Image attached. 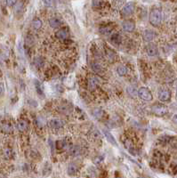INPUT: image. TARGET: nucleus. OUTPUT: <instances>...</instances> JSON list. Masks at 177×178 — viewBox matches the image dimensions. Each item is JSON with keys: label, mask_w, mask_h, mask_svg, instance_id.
Here are the masks:
<instances>
[{"label": "nucleus", "mask_w": 177, "mask_h": 178, "mask_svg": "<svg viewBox=\"0 0 177 178\" xmlns=\"http://www.w3.org/2000/svg\"><path fill=\"white\" fill-rule=\"evenodd\" d=\"M146 51H147V54H148V55H149V56L153 57V56H156V55H157V46H156L155 45H153V44H150V45H147V47H146Z\"/></svg>", "instance_id": "nucleus-9"}, {"label": "nucleus", "mask_w": 177, "mask_h": 178, "mask_svg": "<svg viewBox=\"0 0 177 178\" xmlns=\"http://www.w3.org/2000/svg\"><path fill=\"white\" fill-rule=\"evenodd\" d=\"M69 151L72 156H78L80 154V148L78 146H71Z\"/></svg>", "instance_id": "nucleus-22"}, {"label": "nucleus", "mask_w": 177, "mask_h": 178, "mask_svg": "<svg viewBox=\"0 0 177 178\" xmlns=\"http://www.w3.org/2000/svg\"><path fill=\"white\" fill-rule=\"evenodd\" d=\"M104 111H102V110H101V109H95L94 111H93V115L96 118V119H102V117L104 116Z\"/></svg>", "instance_id": "nucleus-19"}, {"label": "nucleus", "mask_w": 177, "mask_h": 178, "mask_svg": "<svg viewBox=\"0 0 177 178\" xmlns=\"http://www.w3.org/2000/svg\"><path fill=\"white\" fill-rule=\"evenodd\" d=\"M29 128V122L25 119H20L17 123V129L20 132H25Z\"/></svg>", "instance_id": "nucleus-10"}, {"label": "nucleus", "mask_w": 177, "mask_h": 178, "mask_svg": "<svg viewBox=\"0 0 177 178\" xmlns=\"http://www.w3.org/2000/svg\"><path fill=\"white\" fill-rule=\"evenodd\" d=\"M158 99L161 101H168L171 99V92L168 89H161L158 92Z\"/></svg>", "instance_id": "nucleus-4"}, {"label": "nucleus", "mask_w": 177, "mask_h": 178, "mask_svg": "<svg viewBox=\"0 0 177 178\" xmlns=\"http://www.w3.org/2000/svg\"><path fill=\"white\" fill-rule=\"evenodd\" d=\"M4 94V86L3 84H0V96Z\"/></svg>", "instance_id": "nucleus-32"}, {"label": "nucleus", "mask_w": 177, "mask_h": 178, "mask_svg": "<svg viewBox=\"0 0 177 178\" xmlns=\"http://www.w3.org/2000/svg\"><path fill=\"white\" fill-rule=\"evenodd\" d=\"M103 133H104V135H105V136L107 137L108 139V141L110 142V143H112L113 145H117V142H116V140L115 138L110 135V133H109L108 131H103Z\"/></svg>", "instance_id": "nucleus-23"}, {"label": "nucleus", "mask_w": 177, "mask_h": 178, "mask_svg": "<svg viewBox=\"0 0 177 178\" xmlns=\"http://www.w3.org/2000/svg\"><path fill=\"white\" fill-rule=\"evenodd\" d=\"M56 37L59 39H65L69 37V30L68 29L66 28H63V29H61L59 30L57 32H56Z\"/></svg>", "instance_id": "nucleus-12"}, {"label": "nucleus", "mask_w": 177, "mask_h": 178, "mask_svg": "<svg viewBox=\"0 0 177 178\" xmlns=\"http://www.w3.org/2000/svg\"><path fill=\"white\" fill-rule=\"evenodd\" d=\"M105 55H106V58L108 59L109 61H114V60L116 58V54L110 48H106L105 49Z\"/></svg>", "instance_id": "nucleus-14"}, {"label": "nucleus", "mask_w": 177, "mask_h": 178, "mask_svg": "<svg viewBox=\"0 0 177 178\" xmlns=\"http://www.w3.org/2000/svg\"><path fill=\"white\" fill-rule=\"evenodd\" d=\"M172 119H173V122H174V123L177 124V113H175V115L173 116Z\"/></svg>", "instance_id": "nucleus-33"}, {"label": "nucleus", "mask_w": 177, "mask_h": 178, "mask_svg": "<svg viewBox=\"0 0 177 178\" xmlns=\"http://www.w3.org/2000/svg\"><path fill=\"white\" fill-rule=\"evenodd\" d=\"M155 37V33L151 30H147L143 32V35H142V38H143V40L145 42H151L152 41L153 39Z\"/></svg>", "instance_id": "nucleus-11"}, {"label": "nucleus", "mask_w": 177, "mask_h": 178, "mask_svg": "<svg viewBox=\"0 0 177 178\" xmlns=\"http://www.w3.org/2000/svg\"><path fill=\"white\" fill-rule=\"evenodd\" d=\"M121 36L119 34H113L110 38V41L114 44V45H119L121 43Z\"/></svg>", "instance_id": "nucleus-21"}, {"label": "nucleus", "mask_w": 177, "mask_h": 178, "mask_svg": "<svg viewBox=\"0 0 177 178\" xmlns=\"http://www.w3.org/2000/svg\"><path fill=\"white\" fill-rule=\"evenodd\" d=\"M77 171H78V167H77L76 164L71 163V164L69 165V167H68V174H69L70 176L75 175V174L77 173Z\"/></svg>", "instance_id": "nucleus-17"}, {"label": "nucleus", "mask_w": 177, "mask_h": 178, "mask_svg": "<svg viewBox=\"0 0 177 178\" xmlns=\"http://www.w3.org/2000/svg\"><path fill=\"white\" fill-rule=\"evenodd\" d=\"M117 71H118V75H120V76H125V75H126V73H127V69H126L125 66L120 65V66H118V67Z\"/></svg>", "instance_id": "nucleus-24"}, {"label": "nucleus", "mask_w": 177, "mask_h": 178, "mask_svg": "<svg viewBox=\"0 0 177 178\" xmlns=\"http://www.w3.org/2000/svg\"><path fill=\"white\" fill-rule=\"evenodd\" d=\"M152 111L157 115V116H164L167 113L168 109L166 105L161 104V103H156L152 107Z\"/></svg>", "instance_id": "nucleus-3"}, {"label": "nucleus", "mask_w": 177, "mask_h": 178, "mask_svg": "<svg viewBox=\"0 0 177 178\" xmlns=\"http://www.w3.org/2000/svg\"><path fill=\"white\" fill-rule=\"evenodd\" d=\"M99 83H100V81H99V79L96 77H95V76H89L88 77L87 86H88V88L89 89H91V90L95 89L98 86Z\"/></svg>", "instance_id": "nucleus-7"}, {"label": "nucleus", "mask_w": 177, "mask_h": 178, "mask_svg": "<svg viewBox=\"0 0 177 178\" xmlns=\"http://www.w3.org/2000/svg\"><path fill=\"white\" fill-rule=\"evenodd\" d=\"M25 42H26V44H27L28 45H32L34 44V39H33V37H31V36H28V37L26 38V39H25Z\"/></svg>", "instance_id": "nucleus-29"}, {"label": "nucleus", "mask_w": 177, "mask_h": 178, "mask_svg": "<svg viewBox=\"0 0 177 178\" xmlns=\"http://www.w3.org/2000/svg\"><path fill=\"white\" fill-rule=\"evenodd\" d=\"M32 27H33L35 30H39V29H40V28L42 27V21H41V20L39 19V18L34 19L33 21H32Z\"/></svg>", "instance_id": "nucleus-25"}, {"label": "nucleus", "mask_w": 177, "mask_h": 178, "mask_svg": "<svg viewBox=\"0 0 177 178\" xmlns=\"http://www.w3.org/2000/svg\"><path fill=\"white\" fill-rule=\"evenodd\" d=\"M4 155L6 158H11L13 156V151L10 148H5L4 150Z\"/></svg>", "instance_id": "nucleus-26"}, {"label": "nucleus", "mask_w": 177, "mask_h": 178, "mask_svg": "<svg viewBox=\"0 0 177 178\" xmlns=\"http://www.w3.org/2000/svg\"><path fill=\"white\" fill-rule=\"evenodd\" d=\"M113 31V28L111 25H105V26H102L101 29H100V32L102 34V35H105V36H109L112 33Z\"/></svg>", "instance_id": "nucleus-13"}, {"label": "nucleus", "mask_w": 177, "mask_h": 178, "mask_svg": "<svg viewBox=\"0 0 177 178\" xmlns=\"http://www.w3.org/2000/svg\"><path fill=\"white\" fill-rule=\"evenodd\" d=\"M49 24H50V26L52 28H58V27L61 26V22L57 18H52V19H50V20H49Z\"/></svg>", "instance_id": "nucleus-20"}, {"label": "nucleus", "mask_w": 177, "mask_h": 178, "mask_svg": "<svg viewBox=\"0 0 177 178\" xmlns=\"http://www.w3.org/2000/svg\"><path fill=\"white\" fill-rule=\"evenodd\" d=\"M138 95L141 100L145 101H151L153 99L152 94L151 93V91L146 88V87H141L138 90Z\"/></svg>", "instance_id": "nucleus-2"}, {"label": "nucleus", "mask_w": 177, "mask_h": 178, "mask_svg": "<svg viewBox=\"0 0 177 178\" xmlns=\"http://www.w3.org/2000/svg\"><path fill=\"white\" fill-rule=\"evenodd\" d=\"M15 3H16L15 1H7V4L10 5H14Z\"/></svg>", "instance_id": "nucleus-34"}, {"label": "nucleus", "mask_w": 177, "mask_h": 178, "mask_svg": "<svg viewBox=\"0 0 177 178\" xmlns=\"http://www.w3.org/2000/svg\"><path fill=\"white\" fill-rule=\"evenodd\" d=\"M136 88L135 87V86H128V88H127V93L131 95V96H135V95H136Z\"/></svg>", "instance_id": "nucleus-27"}, {"label": "nucleus", "mask_w": 177, "mask_h": 178, "mask_svg": "<svg viewBox=\"0 0 177 178\" xmlns=\"http://www.w3.org/2000/svg\"><path fill=\"white\" fill-rule=\"evenodd\" d=\"M43 63H44V61H43L42 58H40V57H38V58H36V59L34 60V64L36 66H38V67H42L43 66Z\"/></svg>", "instance_id": "nucleus-28"}, {"label": "nucleus", "mask_w": 177, "mask_h": 178, "mask_svg": "<svg viewBox=\"0 0 177 178\" xmlns=\"http://www.w3.org/2000/svg\"><path fill=\"white\" fill-rule=\"evenodd\" d=\"M70 147H71V146L69 147L68 143H67L66 142H64V141H58V142H56V148H57L59 151H61V150H65V149H69V150H70Z\"/></svg>", "instance_id": "nucleus-18"}, {"label": "nucleus", "mask_w": 177, "mask_h": 178, "mask_svg": "<svg viewBox=\"0 0 177 178\" xmlns=\"http://www.w3.org/2000/svg\"><path fill=\"white\" fill-rule=\"evenodd\" d=\"M63 125H64L63 121H61V120L59 119H53L49 121V126H50V127L54 128V129H58V128L62 127Z\"/></svg>", "instance_id": "nucleus-8"}, {"label": "nucleus", "mask_w": 177, "mask_h": 178, "mask_svg": "<svg viewBox=\"0 0 177 178\" xmlns=\"http://www.w3.org/2000/svg\"><path fill=\"white\" fill-rule=\"evenodd\" d=\"M11 130H12V127H11L10 125H8V124L3 125V131H4V132H5V133H10Z\"/></svg>", "instance_id": "nucleus-30"}, {"label": "nucleus", "mask_w": 177, "mask_h": 178, "mask_svg": "<svg viewBox=\"0 0 177 178\" xmlns=\"http://www.w3.org/2000/svg\"><path fill=\"white\" fill-rule=\"evenodd\" d=\"M122 28L125 31H127V32H132L135 30V24L133 20H126L122 23Z\"/></svg>", "instance_id": "nucleus-6"}, {"label": "nucleus", "mask_w": 177, "mask_h": 178, "mask_svg": "<svg viewBox=\"0 0 177 178\" xmlns=\"http://www.w3.org/2000/svg\"><path fill=\"white\" fill-rule=\"evenodd\" d=\"M162 20V14L158 8H154L150 14V22L153 26H158Z\"/></svg>", "instance_id": "nucleus-1"}, {"label": "nucleus", "mask_w": 177, "mask_h": 178, "mask_svg": "<svg viewBox=\"0 0 177 178\" xmlns=\"http://www.w3.org/2000/svg\"><path fill=\"white\" fill-rule=\"evenodd\" d=\"M134 10H135V5H134V4L128 3V4H126V5L123 6V8L121 9V14H122V15H124V16H127V15L132 14L133 12H134Z\"/></svg>", "instance_id": "nucleus-5"}, {"label": "nucleus", "mask_w": 177, "mask_h": 178, "mask_svg": "<svg viewBox=\"0 0 177 178\" xmlns=\"http://www.w3.org/2000/svg\"><path fill=\"white\" fill-rule=\"evenodd\" d=\"M59 111L63 114H68L72 111V106L70 104H61L59 106Z\"/></svg>", "instance_id": "nucleus-15"}, {"label": "nucleus", "mask_w": 177, "mask_h": 178, "mask_svg": "<svg viewBox=\"0 0 177 178\" xmlns=\"http://www.w3.org/2000/svg\"><path fill=\"white\" fill-rule=\"evenodd\" d=\"M91 66H92L93 70H94L95 72H96L97 74H102L103 71H104L103 68L101 67V65L100 63H98V62H93V63L91 64Z\"/></svg>", "instance_id": "nucleus-16"}, {"label": "nucleus", "mask_w": 177, "mask_h": 178, "mask_svg": "<svg viewBox=\"0 0 177 178\" xmlns=\"http://www.w3.org/2000/svg\"><path fill=\"white\" fill-rule=\"evenodd\" d=\"M103 2H101V1H93V6L94 7H101L102 5H103Z\"/></svg>", "instance_id": "nucleus-31"}]
</instances>
